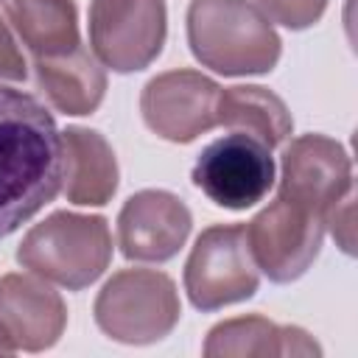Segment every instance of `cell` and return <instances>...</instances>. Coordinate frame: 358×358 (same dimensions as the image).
I'll return each mask as SVG.
<instances>
[{
  "mask_svg": "<svg viewBox=\"0 0 358 358\" xmlns=\"http://www.w3.org/2000/svg\"><path fill=\"white\" fill-rule=\"evenodd\" d=\"M221 87L199 70H165L140 92L145 126L168 143H193L218 126Z\"/></svg>",
  "mask_w": 358,
  "mask_h": 358,
  "instance_id": "9c48e42d",
  "label": "cell"
},
{
  "mask_svg": "<svg viewBox=\"0 0 358 358\" xmlns=\"http://www.w3.org/2000/svg\"><path fill=\"white\" fill-rule=\"evenodd\" d=\"M201 352L207 358H280L322 355V347L308 330L296 324H277L260 313H252L213 324Z\"/></svg>",
  "mask_w": 358,
  "mask_h": 358,
  "instance_id": "4fadbf2b",
  "label": "cell"
},
{
  "mask_svg": "<svg viewBox=\"0 0 358 358\" xmlns=\"http://www.w3.org/2000/svg\"><path fill=\"white\" fill-rule=\"evenodd\" d=\"M0 324L17 352H45L67 327V305L48 280L11 271L0 277Z\"/></svg>",
  "mask_w": 358,
  "mask_h": 358,
  "instance_id": "7c38bea8",
  "label": "cell"
},
{
  "mask_svg": "<svg viewBox=\"0 0 358 358\" xmlns=\"http://www.w3.org/2000/svg\"><path fill=\"white\" fill-rule=\"evenodd\" d=\"M246 243L257 271L277 285H288L316 263L324 243V221L277 196L246 224Z\"/></svg>",
  "mask_w": 358,
  "mask_h": 358,
  "instance_id": "ba28073f",
  "label": "cell"
},
{
  "mask_svg": "<svg viewBox=\"0 0 358 358\" xmlns=\"http://www.w3.org/2000/svg\"><path fill=\"white\" fill-rule=\"evenodd\" d=\"M350 190L352 159L338 140L310 131L285 145L280 159V199L324 215V210L341 201Z\"/></svg>",
  "mask_w": 358,
  "mask_h": 358,
  "instance_id": "30bf717a",
  "label": "cell"
},
{
  "mask_svg": "<svg viewBox=\"0 0 358 358\" xmlns=\"http://www.w3.org/2000/svg\"><path fill=\"white\" fill-rule=\"evenodd\" d=\"M255 6L268 22H277L288 31H305L322 20L327 0H255Z\"/></svg>",
  "mask_w": 358,
  "mask_h": 358,
  "instance_id": "ac0fdd59",
  "label": "cell"
},
{
  "mask_svg": "<svg viewBox=\"0 0 358 358\" xmlns=\"http://www.w3.org/2000/svg\"><path fill=\"white\" fill-rule=\"evenodd\" d=\"M95 324L117 344H157L182 319L176 282L157 268H120L95 296Z\"/></svg>",
  "mask_w": 358,
  "mask_h": 358,
  "instance_id": "277c9868",
  "label": "cell"
},
{
  "mask_svg": "<svg viewBox=\"0 0 358 358\" xmlns=\"http://www.w3.org/2000/svg\"><path fill=\"white\" fill-rule=\"evenodd\" d=\"M185 25L193 59L218 76H266L280 62L282 39L249 0H190Z\"/></svg>",
  "mask_w": 358,
  "mask_h": 358,
  "instance_id": "7a4b0ae2",
  "label": "cell"
},
{
  "mask_svg": "<svg viewBox=\"0 0 358 358\" xmlns=\"http://www.w3.org/2000/svg\"><path fill=\"white\" fill-rule=\"evenodd\" d=\"M322 221H324V232H330L336 238L341 252L352 255L355 252V190H350L341 201L327 207Z\"/></svg>",
  "mask_w": 358,
  "mask_h": 358,
  "instance_id": "d6986e66",
  "label": "cell"
},
{
  "mask_svg": "<svg viewBox=\"0 0 358 358\" xmlns=\"http://www.w3.org/2000/svg\"><path fill=\"white\" fill-rule=\"evenodd\" d=\"M168 36L165 0H92L90 48L112 73H140L157 62Z\"/></svg>",
  "mask_w": 358,
  "mask_h": 358,
  "instance_id": "8992f818",
  "label": "cell"
},
{
  "mask_svg": "<svg viewBox=\"0 0 358 358\" xmlns=\"http://www.w3.org/2000/svg\"><path fill=\"white\" fill-rule=\"evenodd\" d=\"M218 126L243 131L268 148H277L291 137L294 117L277 92L260 84H235L218 95Z\"/></svg>",
  "mask_w": 358,
  "mask_h": 358,
  "instance_id": "e0dca14e",
  "label": "cell"
},
{
  "mask_svg": "<svg viewBox=\"0 0 358 358\" xmlns=\"http://www.w3.org/2000/svg\"><path fill=\"white\" fill-rule=\"evenodd\" d=\"M193 229L190 207L171 190L131 193L117 213V246L126 260L165 263L179 255Z\"/></svg>",
  "mask_w": 358,
  "mask_h": 358,
  "instance_id": "8fae6325",
  "label": "cell"
},
{
  "mask_svg": "<svg viewBox=\"0 0 358 358\" xmlns=\"http://www.w3.org/2000/svg\"><path fill=\"white\" fill-rule=\"evenodd\" d=\"M182 280L190 305L204 313L252 299L260 288V271L246 243V227L243 224L207 227L196 238L185 260Z\"/></svg>",
  "mask_w": 358,
  "mask_h": 358,
  "instance_id": "5b68a950",
  "label": "cell"
},
{
  "mask_svg": "<svg viewBox=\"0 0 358 358\" xmlns=\"http://www.w3.org/2000/svg\"><path fill=\"white\" fill-rule=\"evenodd\" d=\"M17 352V347L11 344V338H8V333L3 330V324H0V355L6 358V355H14Z\"/></svg>",
  "mask_w": 358,
  "mask_h": 358,
  "instance_id": "44dd1931",
  "label": "cell"
},
{
  "mask_svg": "<svg viewBox=\"0 0 358 358\" xmlns=\"http://www.w3.org/2000/svg\"><path fill=\"white\" fill-rule=\"evenodd\" d=\"M64 185L62 131L42 101L0 84V241L14 235Z\"/></svg>",
  "mask_w": 358,
  "mask_h": 358,
  "instance_id": "6da1fadb",
  "label": "cell"
},
{
  "mask_svg": "<svg viewBox=\"0 0 358 358\" xmlns=\"http://www.w3.org/2000/svg\"><path fill=\"white\" fill-rule=\"evenodd\" d=\"M64 148V196L78 207H103L117 190V157L109 140L87 126L62 131Z\"/></svg>",
  "mask_w": 358,
  "mask_h": 358,
  "instance_id": "5bb4252c",
  "label": "cell"
},
{
  "mask_svg": "<svg viewBox=\"0 0 358 358\" xmlns=\"http://www.w3.org/2000/svg\"><path fill=\"white\" fill-rule=\"evenodd\" d=\"M34 76L36 87L62 115H92L106 95V70L84 45L62 56L34 59Z\"/></svg>",
  "mask_w": 358,
  "mask_h": 358,
  "instance_id": "9a60e30c",
  "label": "cell"
},
{
  "mask_svg": "<svg viewBox=\"0 0 358 358\" xmlns=\"http://www.w3.org/2000/svg\"><path fill=\"white\" fill-rule=\"evenodd\" d=\"M0 8L34 59L62 56L81 45L73 0H0Z\"/></svg>",
  "mask_w": 358,
  "mask_h": 358,
  "instance_id": "2e32d148",
  "label": "cell"
},
{
  "mask_svg": "<svg viewBox=\"0 0 358 358\" xmlns=\"http://www.w3.org/2000/svg\"><path fill=\"white\" fill-rule=\"evenodd\" d=\"M25 59L17 48V39L11 36L8 25L0 20V78L3 81H22L25 78Z\"/></svg>",
  "mask_w": 358,
  "mask_h": 358,
  "instance_id": "ffe728a7",
  "label": "cell"
},
{
  "mask_svg": "<svg viewBox=\"0 0 358 358\" xmlns=\"http://www.w3.org/2000/svg\"><path fill=\"white\" fill-rule=\"evenodd\" d=\"M190 182L215 207L249 210L268 196L277 182V168L266 143L243 131H229L201 148Z\"/></svg>",
  "mask_w": 358,
  "mask_h": 358,
  "instance_id": "52a82bcc",
  "label": "cell"
},
{
  "mask_svg": "<svg viewBox=\"0 0 358 358\" xmlns=\"http://www.w3.org/2000/svg\"><path fill=\"white\" fill-rule=\"evenodd\" d=\"M112 252V229L103 215L56 210L25 232L17 263L59 288L84 291L109 268Z\"/></svg>",
  "mask_w": 358,
  "mask_h": 358,
  "instance_id": "3957f363",
  "label": "cell"
}]
</instances>
